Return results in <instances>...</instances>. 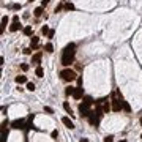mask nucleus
<instances>
[{"mask_svg":"<svg viewBox=\"0 0 142 142\" xmlns=\"http://www.w3.org/2000/svg\"><path fill=\"white\" fill-rule=\"evenodd\" d=\"M74 57H76V44L70 43V44L65 46V49L62 52V65L70 68L71 63H74Z\"/></svg>","mask_w":142,"mask_h":142,"instance_id":"f257e3e1","label":"nucleus"},{"mask_svg":"<svg viewBox=\"0 0 142 142\" xmlns=\"http://www.w3.org/2000/svg\"><path fill=\"white\" fill-rule=\"evenodd\" d=\"M74 90H76V87H66L65 88V95H66V96H70V95L74 93Z\"/></svg>","mask_w":142,"mask_h":142,"instance_id":"2eb2a0df","label":"nucleus"},{"mask_svg":"<svg viewBox=\"0 0 142 142\" xmlns=\"http://www.w3.org/2000/svg\"><path fill=\"white\" fill-rule=\"evenodd\" d=\"M65 10H66V11H73V10H74V5H73V3H66V5H65Z\"/></svg>","mask_w":142,"mask_h":142,"instance_id":"412c9836","label":"nucleus"},{"mask_svg":"<svg viewBox=\"0 0 142 142\" xmlns=\"http://www.w3.org/2000/svg\"><path fill=\"white\" fill-rule=\"evenodd\" d=\"M24 54H25V55H30V54H32V49H30V47H25V49H24Z\"/></svg>","mask_w":142,"mask_h":142,"instance_id":"c85d7f7f","label":"nucleus"},{"mask_svg":"<svg viewBox=\"0 0 142 142\" xmlns=\"http://www.w3.org/2000/svg\"><path fill=\"white\" fill-rule=\"evenodd\" d=\"M73 96H74V100H81V98L84 96V90H82V87H76L74 93H73Z\"/></svg>","mask_w":142,"mask_h":142,"instance_id":"0eeeda50","label":"nucleus"},{"mask_svg":"<svg viewBox=\"0 0 142 142\" xmlns=\"http://www.w3.org/2000/svg\"><path fill=\"white\" fill-rule=\"evenodd\" d=\"M25 82H27V77H25V76H18V77H16V84H18V85L25 84Z\"/></svg>","mask_w":142,"mask_h":142,"instance_id":"9b49d317","label":"nucleus"},{"mask_svg":"<svg viewBox=\"0 0 142 142\" xmlns=\"http://www.w3.org/2000/svg\"><path fill=\"white\" fill-rule=\"evenodd\" d=\"M120 142H125V141H120Z\"/></svg>","mask_w":142,"mask_h":142,"instance_id":"4c0bfd02","label":"nucleus"},{"mask_svg":"<svg viewBox=\"0 0 142 142\" xmlns=\"http://www.w3.org/2000/svg\"><path fill=\"white\" fill-rule=\"evenodd\" d=\"M139 123H141V126H142V117H141V120H139Z\"/></svg>","mask_w":142,"mask_h":142,"instance_id":"c9c22d12","label":"nucleus"},{"mask_svg":"<svg viewBox=\"0 0 142 142\" xmlns=\"http://www.w3.org/2000/svg\"><path fill=\"white\" fill-rule=\"evenodd\" d=\"M44 112H47V114H54V109H52V107H49V106H44Z\"/></svg>","mask_w":142,"mask_h":142,"instance_id":"b1692460","label":"nucleus"},{"mask_svg":"<svg viewBox=\"0 0 142 142\" xmlns=\"http://www.w3.org/2000/svg\"><path fill=\"white\" fill-rule=\"evenodd\" d=\"M63 8H65V5H58L57 8H55V13H57V11H60V10H63Z\"/></svg>","mask_w":142,"mask_h":142,"instance_id":"473e14b6","label":"nucleus"},{"mask_svg":"<svg viewBox=\"0 0 142 142\" xmlns=\"http://www.w3.org/2000/svg\"><path fill=\"white\" fill-rule=\"evenodd\" d=\"M60 77H62L63 81H66V82H71V81L77 79L76 73L73 71L71 68H65V70H62V71H60Z\"/></svg>","mask_w":142,"mask_h":142,"instance_id":"7ed1b4c3","label":"nucleus"},{"mask_svg":"<svg viewBox=\"0 0 142 142\" xmlns=\"http://www.w3.org/2000/svg\"><path fill=\"white\" fill-rule=\"evenodd\" d=\"M6 24H8V18H6V16H3V18H2V27H0V32H2V33H3V30H5Z\"/></svg>","mask_w":142,"mask_h":142,"instance_id":"f8f14e48","label":"nucleus"},{"mask_svg":"<svg viewBox=\"0 0 142 142\" xmlns=\"http://www.w3.org/2000/svg\"><path fill=\"white\" fill-rule=\"evenodd\" d=\"M63 109H65V111H66V112L70 114V115H73V109H71V106L68 104V103H63Z\"/></svg>","mask_w":142,"mask_h":142,"instance_id":"f3484780","label":"nucleus"},{"mask_svg":"<svg viewBox=\"0 0 142 142\" xmlns=\"http://www.w3.org/2000/svg\"><path fill=\"white\" fill-rule=\"evenodd\" d=\"M38 44V36H32V46H36Z\"/></svg>","mask_w":142,"mask_h":142,"instance_id":"393cba45","label":"nucleus"},{"mask_svg":"<svg viewBox=\"0 0 142 142\" xmlns=\"http://www.w3.org/2000/svg\"><path fill=\"white\" fill-rule=\"evenodd\" d=\"M123 103V111H126V112H131V107H130V104H128L126 101H122Z\"/></svg>","mask_w":142,"mask_h":142,"instance_id":"6ab92c4d","label":"nucleus"},{"mask_svg":"<svg viewBox=\"0 0 142 142\" xmlns=\"http://www.w3.org/2000/svg\"><path fill=\"white\" fill-rule=\"evenodd\" d=\"M51 136H52L54 139H57V137H58V131H57V130H54L52 133H51Z\"/></svg>","mask_w":142,"mask_h":142,"instance_id":"bb28decb","label":"nucleus"},{"mask_svg":"<svg viewBox=\"0 0 142 142\" xmlns=\"http://www.w3.org/2000/svg\"><path fill=\"white\" fill-rule=\"evenodd\" d=\"M118 92H112V95H111V104H112V111L114 112H120V111L123 109V103L120 101V98L117 96Z\"/></svg>","mask_w":142,"mask_h":142,"instance_id":"f03ea898","label":"nucleus"},{"mask_svg":"<svg viewBox=\"0 0 142 142\" xmlns=\"http://www.w3.org/2000/svg\"><path fill=\"white\" fill-rule=\"evenodd\" d=\"M44 51H46V52H52V51H54V46L51 44V43H47V44L44 46Z\"/></svg>","mask_w":142,"mask_h":142,"instance_id":"a211bd4d","label":"nucleus"},{"mask_svg":"<svg viewBox=\"0 0 142 142\" xmlns=\"http://www.w3.org/2000/svg\"><path fill=\"white\" fill-rule=\"evenodd\" d=\"M11 128H13V130H24V128H25V122L22 118L14 120V122L11 123Z\"/></svg>","mask_w":142,"mask_h":142,"instance_id":"20e7f679","label":"nucleus"},{"mask_svg":"<svg viewBox=\"0 0 142 142\" xmlns=\"http://www.w3.org/2000/svg\"><path fill=\"white\" fill-rule=\"evenodd\" d=\"M33 118H35V114H30L28 115V120H30V122H33Z\"/></svg>","mask_w":142,"mask_h":142,"instance_id":"72a5a7b5","label":"nucleus"},{"mask_svg":"<svg viewBox=\"0 0 142 142\" xmlns=\"http://www.w3.org/2000/svg\"><path fill=\"white\" fill-rule=\"evenodd\" d=\"M41 52H36L35 55H33L32 57V63H35V65H38V63H40V60H41Z\"/></svg>","mask_w":142,"mask_h":142,"instance_id":"1a4fd4ad","label":"nucleus"},{"mask_svg":"<svg viewBox=\"0 0 142 142\" xmlns=\"http://www.w3.org/2000/svg\"><path fill=\"white\" fill-rule=\"evenodd\" d=\"M35 74H36L38 77H43V74H44V71H43V68H41L40 65L36 66V70H35Z\"/></svg>","mask_w":142,"mask_h":142,"instance_id":"ddd939ff","label":"nucleus"},{"mask_svg":"<svg viewBox=\"0 0 142 142\" xmlns=\"http://www.w3.org/2000/svg\"><path fill=\"white\" fill-rule=\"evenodd\" d=\"M27 90L33 92V90H35V84H33V82H27Z\"/></svg>","mask_w":142,"mask_h":142,"instance_id":"4be33fe9","label":"nucleus"},{"mask_svg":"<svg viewBox=\"0 0 142 142\" xmlns=\"http://www.w3.org/2000/svg\"><path fill=\"white\" fill-rule=\"evenodd\" d=\"M104 142H114V136H112V134L106 136V137H104Z\"/></svg>","mask_w":142,"mask_h":142,"instance_id":"5701e85b","label":"nucleus"},{"mask_svg":"<svg viewBox=\"0 0 142 142\" xmlns=\"http://www.w3.org/2000/svg\"><path fill=\"white\" fill-rule=\"evenodd\" d=\"M19 28H21V22L19 21H13V24L10 25V30L11 32H18Z\"/></svg>","mask_w":142,"mask_h":142,"instance_id":"6e6552de","label":"nucleus"},{"mask_svg":"<svg viewBox=\"0 0 142 142\" xmlns=\"http://www.w3.org/2000/svg\"><path fill=\"white\" fill-rule=\"evenodd\" d=\"M43 11H44V6H38L33 10V14H35V18H40V16L43 14Z\"/></svg>","mask_w":142,"mask_h":142,"instance_id":"9d476101","label":"nucleus"},{"mask_svg":"<svg viewBox=\"0 0 142 142\" xmlns=\"http://www.w3.org/2000/svg\"><path fill=\"white\" fill-rule=\"evenodd\" d=\"M84 103H85L87 106H92L95 101H93V98H92V96H85V98H84Z\"/></svg>","mask_w":142,"mask_h":142,"instance_id":"dca6fc26","label":"nucleus"},{"mask_svg":"<svg viewBox=\"0 0 142 142\" xmlns=\"http://www.w3.org/2000/svg\"><path fill=\"white\" fill-rule=\"evenodd\" d=\"M79 112L84 115V117H88L90 115V112H92V111H90V106H87L85 104V103H82V104L79 106Z\"/></svg>","mask_w":142,"mask_h":142,"instance_id":"39448f33","label":"nucleus"},{"mask_svg":"<svg viewBox=\"0 0 142 142\" xmlns=\"http://www.w3.org/2000/svg\"><path fill=\"white\" fill-rule=\"evenodd\" d=\"M28 2H35V0H28Z\"/></svg>","mask_w":142,"mask_h":142,"instance_id":"e433bc0d","label":"nucleus"},{"mask_svg":"<svg viewBox=\"0 0 142 142\" xmlns=\"http://www.w3.org/2000/svg\"><path fill=\"white\" fill-rule=\"evenodd\" d=\"M11 8H13V10H21V8H22V5H21V3H14Z\"/></svg>","mask_w":142,"mask_h":142,"instance_id":"a878e982","label":"nucleus"},{"mask_svg":"<svg viewBox=\"0 0 142 142\" xmlns=\"http://www.w3.org/2000/svg\"><path fill=\"white\" fill-rule=\"evenodd\" d=\"M49 32H51L49 27H47V25H43V28H41V33H43V35H47Z\"/></svg>","mask_w":142,"mask_h":142,"instance_id":"aec40b11","label":"nucleus"},{"mask_svg":"<svg viewBox=\"0 0 142 142\" xmlns=\"http://www.w3.org/2000/svg\"><path fill=\"white\" fill-rule=\"evenodd\" d=\"M54 35H55V32H54V30H51V32L47 33V36H49V38H54Z\"/></svg>","mask_w":142,"mask_h":142,"instance_id":"2f4dec72","label":"nucleus"},{"mask_svg":"<svg viewBox=\"0 0 142 142\" xmlns=\"http://www.w3.org/2000/svg\"><path fill=\"white\" fill-rule=\"evenodd\" d=\"M141 137H142V136H141Z\"/></svg>","mask_w":142,"mask_h":142,"instance_id":"58836bf2","label":"nucleus"},{"mask_svg":"<svg viewBox=\"0 0 142 142\" xmlns=\"http://www.w3.org/2000/svg\"><path fill=\"white\" fill-rule=\"evenodd\" d=\"M62 123L65 125L66 128H70V130H74V123H73V120H70V117H63Z\"/></svg>","mask_w":142,"mask_h":142,"instance_id":"423d86ee","label":"nucleus"},{"mask_svg":"<svg viewBox=\"0 0 142 142\" xmlns=\"http://www.w3.org/2000/svg\"><path fill=\"white\" fill-rule=\"evenodd\" d=\"M21 68H22V71H28V65H27V63H22V65H21Z\"/></svg>","mask_w":142,"mask_h":142,"instance_id":"cd10ccee","label":"nucleus"},{"mask_svg":"<svg viewBox=\"0 0 142 142\" xmlns=\"http://www.w3.org/2000/svg\"><path fill=\"white\" fill-rule=\"evenodd\" d=\"M81 142H88V139H85V137H84V139H81Z\"/></svg>","mask_w":142,"mask_h":142,"instance_id":"f704fd0d","label":"nucleus"},{"mask_svg":"<svg viewBox=\"0 0 142 142\" xmlns=\"http://www.w3.org/2000/svg\"><path fill=\"white\" fill-rule=\"evenodd\" d=\"M77 87H82V77H77Z\"/></svg>","mask_w":142,"mask_h":142,"instance_id":"7c9ffc66","label":"nucleus"},{"mask_svg":"<svg viewBox=\"0 0 142 142\" xmlns=\"http://www.w3.org/2000/svg\"><path fill=\"white\" fill-rule=\"evenodd\" d=\"M22 32H24V35L30 36V35H32V32H33V30H32V27H30V25H27V27H24V30H22Z\"/></svg>","mask_w":142,"mask_h":142,"instance_id":"4468645a","label":"nucleus"},{"mask_svg":"<svg viewBox=\"0 0 142 142\" xmlns=\"http://www.w3.org/2000/svg\"><path fill=\"white\" fill-rule=\"evenodd\" d=\"M49 2H51V0H41V6H47V5H49Z\"/></svg>","mask_w":142,"mask_h":142,"instance_id":"c756f323","label":"nucleus"}]
</instances>
